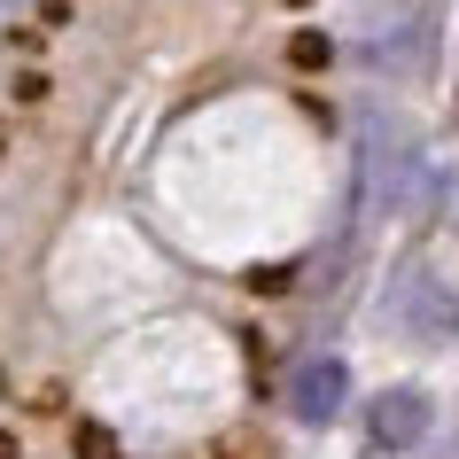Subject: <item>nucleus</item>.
Returning <instances> with one entry per match:
<instances>
[{
	"label": "nucleus",
	"instance_id": "nucleus-1",
	"mask_svg": "<svg viewBox=\"0 0 459 459\" xmlns=\"http://www.w3.org/2000/svg\"><path fill=\"white\" fill-rule=\"evenodd\" d=\"M389 319H397L412 342L436 351V342L459 335V296H452V281H436V273H405L397 296H389Z\"/></svg>",
	"mask_w": 459,
	"mask_h": 459
},
{
	"label": "nucleus",
	"instance_id": "nucleus-2",
	"mask_svg": "<svg viewBox=\"0 0 459 459\" xmlns=\"http://www.w3.org/2000/svg\"><path fill=\"white\" fill-rule=\"evenodd\" d=\"M342 405H351V366H342V359H327V351H319V359H304V366L289 374V412H296V420L327 429Z\"/></svg>",
	"mask_w": 459,
	"mask_h": 459
},
{
	"label": "nucleus",
	"instance_id": "nucleus-3",
	"mask_svg": "<svg viewBox=\"0 0 459 459\" xmlns=\"http://www.w3.org/2000/svg\"><path fill=\"white\" fill-rule=\"evenodd\" d=\"M436 405H429V389H382L374 397V412H366V429H374V444L382 452H412L420 436H429Z\"/></svg>",
	"mask_w": 459,
	"mask_h": 459
},
{
	"label": "nucleus",
	"instance_id": "nucleus-4",
	"mask_svg": "<svg viewBox=\"0 0 459 459\" xmlns=\"http://www.w3.org/2000/svg\"><path fill=\"white\" fill-rule=\"evenodd\" d=\"M8 8H16V0H0V16H8Z\"/></svg>",
	"mask_w": 459,
	"mask_h": 459
}]
</instances>
